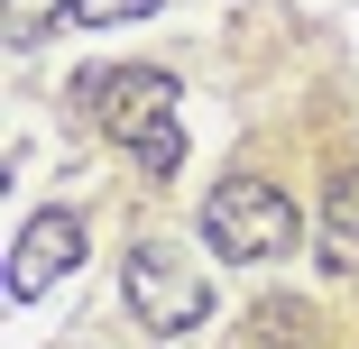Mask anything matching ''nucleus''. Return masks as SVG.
<instances>
[{
	"mask_svg": "<svg viewBox=\"0 0 359 349\" xmlns=\"http://www.w3.org/2000/svg\"><path fill=\"white\" fill-rule=\"evenodd\" d=\"M93 120L111 129V148L138 157V175H175L184 166V120H175V74L157 64H111V74H83Z\"/></svg>",
	"mask_w": 359,
	"mask_h": 349,
	"instance_id": "1",
	"label": "nucleus"
},
{
	"mask_svg": "<svg viewBox=\"0 0 359 349\" xmlns=\"http://www.w3.org/2000/svg\"><path fill=\"white\" fill-rule=\"evenodd\" d=\"M203 239L222 248L231 266H267V257H285V248L304 239V212L267 175H222L212 202H203Z\"/></svg>",
	"mask_w": 359,
	"mask_h": 349,
	"instance_id": "2",
	"label": "nucleus"
},
{
	"mask_svg": "<svg viewBox=\"0 0 359 349\" xmlns=\"http://www.w3.org/2000/svg\"><path fill=\"white\" fill-rule=\"evenodd\" d=\"M120 285H129V313L148 322L157 340H175V331H194V322L212 313V276H203L184 248H166V239H138L129 266H120Z\"/></svg>",
	"mask_w": 359,
	"mask_h": 349,
	"instance_id": "3",
	"label": "nucleus"
},
{
	"mask_svg": "<svg viewBox=\"0 0 359 349\" xmlns=\"http://www.w3.org/2000/svg\"><path fill=\"white\" fill-rule=\"evenodd\" d=\"M74 266H83V221H74V212H37V221L10 239L0 285H10V304H37V294H55Z\"/></svg>",
	"mask_w": 359,
	"mask_h": 349,
	"instance_id": "4",
	"label": "nucleus"
},
{
	"mask_svg": "<svg viewBox=\"0 0 359 349\" xmlns=\"http://www.w3.org/2000/svg\"><path fill=\"white\" fill-rule=\"evenodd\" d=\"M313 248H323V266H332V276H350V285H359V166H350V175H332Z\"/></svg>",
	"mask_w": 359,
	"mask_h": 349,
	"instance_id": "5",
	"label": "nucleus"
},
{
	"mask_svg": "<svg viewBox=\"0 0 359 349\" xmlns=\"http://www.w3.org/2000/svg\"><path fill=\"white\" fill-rule=\"evenodd\" d=\"M65 19H74V0H0V28H10V46H28V37L65 28Z\"/></svg>",
	"mask_w": 359,
	"mask_h": 349,
	"instance_id": "6",
	"label": "nucleus"
},
{
	"mask_svg": "<svg viewBox=\"0 0 359 349\" xmlns=\"http://www.w3.org/2000/svg\"><path fill=\"white\" fill-rule=\"evenodd\" d=\"M148 10H157V0H74V28H129Z\"/></svg>",
	"mask_w": 359,
	"mask_h": 349,
	"instance_id": "7",
	"label": "nucleus"
}]
</instances>
